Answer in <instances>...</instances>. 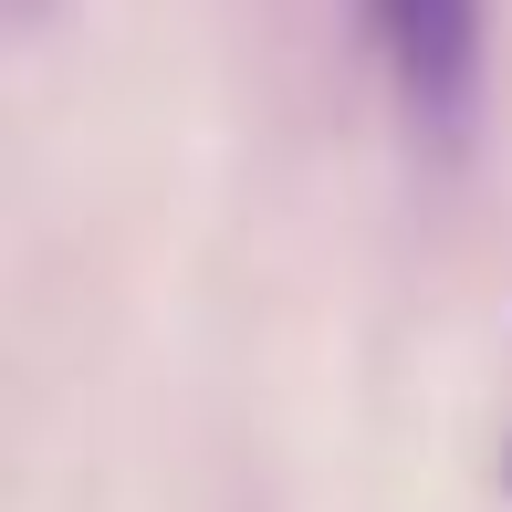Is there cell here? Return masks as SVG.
Returning a JSON list of instances; mask_svg holds the SVG:
<instances>
[{
  "label": "cell",
  "mask_w": 512,
  "mask_h": 512,
  "mask_svg": "<svg viewBox=\"0 0 512 512\" xmlns=\"http://www.w3.org/2000/svg\"><path fill=\"white\" fill-rule=\"evenodd\" d=\"M502 481H512V450H502Z\"/></svg>",
  "instance_id": "2"
},
{
  "label": "cell",
  "mask_w": 512,
  "mask_h": 512,
  "mask_svg": "<svg viewBox=\"0 0 512 512\" xmlns=\"http://www.w3.org/2000/svg\"><path fill=\"white\" fill-rule=\"evenodd\" d=\"M387 42V74H398L408 115L450 147L481 105V0H366Z\"/></svg>",
  "instance_id": "1"
}]
</instances>
